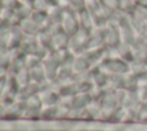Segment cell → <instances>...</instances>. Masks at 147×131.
Returning <instances> with one entry per match:
<instances>
[{
    "label": "cell",
    "mask_w": 147,
    "mask_h": 131,
    "mask_svg": "<svg viewBox=\"0 0 147 131\" xmlns=\"http://www.w3.org/2000/svg\"><path fill=\"white\" fill-rule=\"evenodd\" d=\"M106 74L111 75H127L131 72L129 62L121 57H106L99 66Z\"/></svg>",
    "instance_id": "6da1fadb"
},
{
    "label": "cell",
    "mask_w": 147,
    "mask_h": 131,
    "mask_svg": "<svg viewBox=\"0 0 147 131\" xmlns=\"http://www.w3.org/2000/svg\"><path fill=\"white\" fill-rule=\"evenodd\" d=\"M137 94L140 101H147V86L146 87H139L137 90Z\"/></svg>",
    "instance_id": "3957f363"
},
{
    "label": "cell",
    "mask_w": 147,
    "mask_h": 131,
    "mask_svg": "<svg viewBox=\"0 0 147 131\" xmlns=\"http://www.w3.org/2000/svg\"><path fill=\"white\" fill-rule=\"evenodd\" d=\"M136 121L147 123V101H141L136 108Z\"/></svg>",
    "instance_id": "7a4b0ae2"
}]
</instances>
